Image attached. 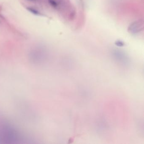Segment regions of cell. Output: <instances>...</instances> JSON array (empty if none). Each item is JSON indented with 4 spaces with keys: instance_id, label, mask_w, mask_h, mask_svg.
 I'll list each match as a JSON object with an SVG mask.
<instances>
[{
    "instance_id": "cell-4",
    "label": "cell",
    "mask_w": 144,
    "mask_h": 144,
    "mask_svg": "<svg viewBox=\"0 0 144 144\" xmlns=\"http://www.w3.org/2000/svg\"><path fill=\"white\" fill-rule=\"evenodd\" d=\"M115 44L117 46H119V47H122L124 45V43L120 41H117L115 43Z\"/></svg>"
},
{
    "instance_id": "cell-2",
    "label": "cell",
    "mask_w": 144,
    "mask_h": 144,
    "mask_svg": "<svg viewBox=\"0 0 144 144\" xmlns=\"http://www.w3.org/2000/svg\"><path fill=\"white\" fill-rule=\"evenodd\" d=\"M27 9L29 11V12H31V13L33 14L36 15H40V13L36 9H35L34 8L31 7H28Z\"/></svg>"
},
{
    "instance_id": "cell-1",
    "label": "cell",
    "mask_w": 144,
    "mask_h": 144,
    "mask_svg": "<svg viewBox=\"0 0 144 144\" xmlns=\"http://www.w3.org/2000/svg\"><path fill=\"white\" fill-rule=\"evenodd\" d=\"M141 24L140 23V22H135L133 24H132L130 26V28H129L130 29V31L131 32H133V33H135L137 32L140 29V25Z\"/></svg>"
},
{
    "instance_id": "cell-3",
    "label": "cell",
    "mask_w": 144,
    "mask_h": 144,
    "mask_svg": "<svg viewBox=\"0 0 144 144\" xmlns=\"http://www.w3.org/2000/svg\"><path fill=\"white\" fill-rule=\"evenodd\" d=\"M48 2L52 6H53L54 7H56L58 5L57 2L54 0H48Z\"/></svg>"
}]
</instances>
